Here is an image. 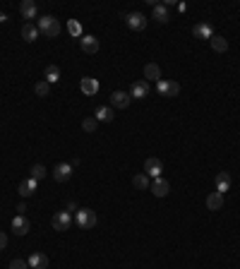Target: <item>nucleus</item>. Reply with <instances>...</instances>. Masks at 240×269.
Returning a JSON list of instances; mask_svg holds the SVG:
<instances>
[{"mask_svg":"<svg viewBox=\"0 0 240 269\" xmlns=\"http://www.w3.org/2000/svg\"><path fill=\"white\" fill-rule=\"evenodd\" d=\"M36 27H39V31H41L43 36H51V39H56L60 31H62L60 22L56 20V17H53V15H43V17H39Z\"/></svg>","mask_w":240,"mask_h":269,"instance_id":"obj_1","label":"nucleus"},{"mask_svg":"<svg viewBox=\"0 0 240 269\" xmlns=\"http://www.w3.org/2000/svg\"><path fill=\"white\" fill-rule=\"evenodd\" d=\"M80 46H82V51H84V53H89V56L99 53V39H96V36H91V34H82Z\"/></svg>","mask_w":240,"mask_h":269,"instance_id":"obj_11","label":"nucleus"},{"mask_svg":"<svg viewBox=\"0 0 240 269\" xmlns=\"http://www.w3.org/2000/svg\"><path fill=\"white\" fill-rule=\"evenodd\" d=\"M46 173H48V171H46V166H41V164H34V166H31V171H29V178H34L36 183H41V180L46 178Z\"/></svg>","mask_w":240,"mask_h":269,"instance_id":"obj_26","label":"nucleus"},{"mask_svg":"<svg viewBox=\"0 0 240 269\" xmlns=\"http://www.w3.org/2000/svg\"><path fill=\"white\" fill-rule=\"evenodd\" d=\"M156 91H159L161 96L173 99V96H178L180 94V84L178 82H173V80H159V82H156Z\"/></svg>","mask_w":240,"mask_h":269,"instance_id":"obj_4","label":"nucleus"},{"mask_svg":"<svg viewBox=\"0 0 240 269\" xmlns=\"http://www.w3.org/2000/svg\"><path fill=\"white\" fill-rule=\"evenodd\" d=\"M159 77H161V67L156 65V62H147L144 65V80L149 82V80H156L159 82Z\"/></svg>","mask_w":240,"mask_h":269,"instance_id":"obj_23","label":"nucleus"},{"mask_svg":"<svg viewBox=\"0 0 240 269\" xmlns=\"http://www.w3.org/2000/svg\"><path fill=\"white\" fill-rule=\"evenodd\" d=\"M7 20H10V17H7V15H2V12H0V24H2V22H7Z\"/></svg>","mask_w":240,"mask_h":269,"instance_id":"obj_34","label":"nucleus"},{"mask_svg":"<svg viewBox=\"0 0 240 269\" xmlns=\"http://www.w3.org/2000/svg\"><path fill=\"white\" fill-rule=\"evenodd\" d=\"M80 89H82V94H87V96H94V94H99L101 84H99V80H94V77H82V80H80Z\"/></svg>","mask_w":240,"mask_h":269,"instance_id":"obj_13","label":"nucleus"},{"mask_svg":"<svg viewBox=\"0 0 240 269\" xmlns=\"http://www.w3.org/2000/svg\"><path fill=\"white\" fill-rule=\"evenodd\" d=\"M67 209H70V211H77V209H80V207H77V205H75V202L70 200V202H67Z\"/></svg>","mask_w":240,"mask_h":269,"instance_id":"obj_33","label":"nucleus"},{"mask_svg":"<svg viewBox=\"0 0 240 269\" xmlns=\"http://www.w3.org/2000/svg\"><path fill=\"white\" fill-rule=\"evenodd\" d=\"M130 101H132V96H130V91H113L111 94V106L113 108H127L130 106Z\"/></svg>","mask_w":240,"mask_h":269,"instance_id":"obj_9","label":"nucleus"},{"mask_svg":"<svg viewBox=\"0 0 240 269\" xmlns=\"http://www.w3.org/2000/svg\"><path fill=\"white\" fill-rule=\"evenodd\" d=\"M221 207H223V195H221V192H211L209 197H207V209L219 211Z\"/></svg>","mask_w":240,"mask_h":269,"instance_id":"obj_22","label":"nucleus"},{"mask_svg":"<svg viewBox=\"0 0 240 269\" xmlns=\"http://www.w3.org/2000/svg\"><path fill=\"white\" fill-rule=\"evenodd\" d=\"M27 265H29V269H48V257L43 252H31Z\"/></svg>","mask_w":240,"mask_h":269,"instance_id":"obj_15","label":"nucleus"},{"mask_svg":"<svg viewBox=\"0 0 240 269\" xmlns=\"http://www.w3.org/2000/svg\"><path fill=\"white\" fill-rule=\"evenodd\" d=\"M94 118L99 120V123H113V108H108V106H99L96 111H94Z\"/></svg>","mask_w":240,"mask_h":269,"instance_id":"obj_21","label":"nucleus"},{"mask_svg":"<svg viewBox=\"0 0 240 269\" xmlns=\"http://www.w3.org/2000/svg\"><path fill=\"white\" fill-rule=\"evenodd\" d=\"M72 221H75V219H72V214H70V211H56V214H53V219H51V224H53V231H60V233H62V231H67V228H70V226H72Z\"/></svg>","mask_w":240,"mask_h":269,"instance_id":"obj_3","label":"nucleus"},{"mask_svg":"<svg viewBox=\"0 0 240 269\" xmlns=\"http://www.w3.org/2000/svg\"><path fill=\"white\" fill-rule=\"evenodd\" d=\"M209 43L216 53H226V51H228V41H226L223 36H219V34H214V39H211Z\"/></svg>","mask_w":240,"mask_h":269,"instance_id":"obj_25","label":"nucleus"},{"mask_svg":"<svg viewBox=\"0 0 240 269\" xmlns=\"http://www.w3.org/2000/svg\"><path fill=\"white\" fill-rule=\"evenodd\" d=\"M72 164H58L56 168H53V178L58 180V183H67V180L72 178Z\"/></svg>","mask_w":240,"mask_h":269,"instance_id":"obj_12","label":"nucleus"},{"mask_svg":"<svg viewBox=\"0 0 240 269\" xmlns=\"http://www.w3.org/2000/svg\"><path fill=\"white\" fill-rule=\"evenodd\" d=\"M39 27L36 24H31V22H24V27H22V39L27 41V43H34L36 39H39Z\"/></svg>","mask_w":240,"mask_h":269,"instance_id":"obj_20","label":"nucleus"},{"mask_svg":"<svg viewBox=\"0 0 240 269\" xmlns=\"http://www.w3.org/2000/svg\"><path fill=\"white\" fill-rule=\"evenodd\" d=\"M149 190L156 195V197H166V195L171 192V183L166 178H154L151 180V185H149Z\"/></svg>","mask_w":240,"mask_h":269,"instance_id":"obj_10","label":"nucleus"},{"mask_svg":"<svg viewBox=\"0 0 240 269\" xmlns=\"http://www.w3.org/2000/svg\"><path fill=\"white\" fill-rule=\"evenodd\" d=\"M75 224L80 228H94L96 226V211L89 209V207H80L75 211Z\"/></svg>","mask_w":240,"mask_h":269,"instance_id":"obj_2","label":"nucleus"},{"mask_svg":"<svg viewBox=\"0 0 240 269\" xmlns=\"http://www.w3.org/2000/svg\"><path fill=\"white\" fill-rule=\"evenodd\" d=\"M36 187H39V183L34 178H24L20 183V187H17V192L22 195V197H31L34 192H36Z\"/></svg>","mask_w":240,"mask_h":269,"instance_id":"obj_19","label":"nucleus"},{"mask_svg":"<svg viewBox=\"0 0 240 269\" xmlns=\"http://www.w3.org/2000/svg\"><path fill=\"white\" fill-rule=\"evenodd\" d=\"M154 5V10H151V17L159 22V24H166V22H171V12H168V5H163V2H151Z\"/></svg>","mask_w":240,"mask_h":269,"instance_id":"obj_7","label":"nucleus"},{"mask_svg":"<svg viewBox=\"0 0 240 269\" xmlns=\"http://www.w3.org/2000/svg\"><path fill=\"white\" fill-rule=\"evenodd\" d=\"M122 20H125V24L130 29H135V31H142L147 27V17L142 12H127V15H122Z\"/></svg>","mask_w":240,"mask_h":269,"instance_id":"obj_5","label":"nucleus"},{"mask_svg":"<svg viewBox=\"0 0 240 269\" xmlns=\"http://www.w3.org/2000/svg\"><path fill=\"white\" fill-rule=\"evenodd\" d=\"M144 173H147L149 178H161V173H163V164H161L156 156H149V159L144 161Z\"/></svg>","mask_w":240,"mask_h":269,"instance_id":"obj_6","label":"nucleus"},{"mask_svg":"<svg viewBox=\"0 0 240 269\" xmlns=\"http://www.w3.org/2000/svg\"><path fill=\"white\" fill-rule=\"evenodd\" d=\"M7 248V236H5V231H0V250H5Z\"/></svg>","mask_w":240,"mask_h":269,"instance_id":"obj_32","label":"nucleus"},{"mask_svg":"<svg viewBox=\"0 0 240 269\" xmlns=\"http://www.w3.org/2000/svg\"><path fill=\"white\" fill-rule=\"evenodd\" d=\"M43 80H46L48 84H56V82L60 80V67L58 65H48L46 72H43Z\"/></svg>","mask_w":240,"mask_h":269,"instance_id":"obj_24","label":"nucleus"},{"mask_svg":"<svg viewBox=\"0 0 240 269\" xmlns=\"http://www.w3.org/2000/svg\"><path fill=\"white\" fill-rule=\"evenodd\" d=\"M147 94H149V82H147V80L132 82V87H130V96H132V99H144Z\"/></svg>","mask_w":240,"mask_h":269,"instance_id":"obj_14","label":"nucleus"},{"mask_svg":"<svg viewBox=\"0 0 240 269\" xmlns=\"http://www.w3.org/2000/svg\"><path fill=\"white\" fill-rule=\"evenodd\" d=\"M192 34H195L197 39H207V41L214 39V29H211L209 22H200V24H195V27H192Z\"/></svg>","mask_w":240,"mask_h":269,"instance_id":"obj_16","label":"nucleus"},{"mask_svg":"<svg viewBox=\"0 0 240 269\" xmlns=\"http://www.w3.org/2000/svg\"><path fill=\"white\" fill-rule=\"evenodd\" d=\"M96 127H99V120L94 118V116H91V118H84L82 120V130H84V132H96Z\"/></svg>","mask_w":240,"mask_h":269,"instance_id":"obj_29","label":"nucleus"},{"mask_svg":"<svg viewBox=\"0 0 240 269\" xmlns=\"http://www.w3.org/2000/svg\"><path fill=\"white\" fill-rule=\"evenodd\" d=\"M132 185H135L137 190H147V187L151 185V183H149V176H147V173H137V176L132 178Z\"/></svg>","mask_w":240,"mask_h":269,"instance_id":"obj_27","label":"nucleus"},{"mask_svg":"<svg viewBox=\"0 0 240 269\" xmlns=\"http://www.w3.org/2000/svg\"><path fill=\"white\" fill-rule=\"evenodd\" d=\"M34 91H36V96H48L51 94V84L46 82V80H41V82H36V87H34Z\"/></svg>","mask_w":240,"mask_h":269,"instance_id":"obj_28","label":"nucleus"},{"mask_svg":"<svg viewBox=\"0 0 240 269\" xmlns=\"http://www.w3.org/2000/svg\"><path fill=\"white\" fill-rule=\"evenodd\" d=\"M20 12H22V17H24V20H36V15H39V7H36V2H34V0H22V5H20Z\"/></svg>","mask_w":240,"mask_h":269,"instance_id":"obj_18","label":"nucleus"},{"mask_svg":"<svg viewBox=\"0 0 240 269\" xmlns=\"http://www.w3.org/2000/svg\"><path fill=\"white\" fill-rule=\"evenodd\" d=\"M231 185H233V180H231V173H226V171H221V173H216V192H228L231 190Z\"/></svg>","mask_w":240,"mask_h":269,"instance_id":"obj_17","label":"nucleus"},{"mask_svg":"<svg viewBox=\"0 0 240 269\" xmlns=\"http://www.w3.org/2000/svg\"><path fill=\"white\" fill-rule=\"evenodd\" d=\"M67 31H70L72 36H77V39H82V24H80L77 20H70V22H67Z\"/></svg>","mask_w":240,"mask_h":269,"instance_id":"obj_30","label":"nucleus"},{"mask_svg":"<svg viewBox=\"0 0 240 269\" xmlns=\"http://www.w3.org/2000/svg\"><path fill=\"white\" fill-rule=\"evenodd\" d=\"M10 269H29V265H27L24 260H12V262H10Z\"/></svg>","mask_w":240,"mask_h":269,"instance_id":"obj_31","label":"nucleus"},{"mask_svg":"<svg viewBox=\"0 0 240 269\" xmlns=\"http://www.w3.org/2000/svg\"><path fill=\"white\" fill-rule=\"evenodd\" d=\"M12 233H15V236H27V233H29V219H27L24 214H17V216L12 219Z\"/></svg>","mask_w":240,"mask_h":269,"instance_id":"obj_8","label":"nucleus"}]
</instances>
